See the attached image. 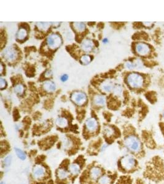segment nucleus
Wrapping results in <instances>:
<instances>
[{
    "mask_svg": "<svg viewBox=\"0 0 164 184\" xmlns=\"http://www.w3.org/2000/svg\"><path fill=\"white\" fill-rule=\"evenodd\" d=\"M125 145L130 151L135 153L139 152L141 148L140 141L134 136H130L125 139Z\"/></svg>",
    "mask_w": 164,
    "mask_h": 184,
    "instance_id": "obj_1",
    "label": "nucleus"
},
{
    "mask_svg": "<svg viewBox=\"0 0 164 184\" xmlns=\"http://www.w3.org/2000/svg\"><path fill=\"white\" fill-rule=\"evenodd\" d=\"M143 78L137 73H131L127 77V83L129 86L132 88H137L143 85Z\"/></svg>",
    "mask_w": 164,
    "mask_h": 184,
    "instance_id": "obj_2",
    "label": "nucleus"
},
{
    "mask_svg": "<svg viewBox=\"0 0 164 184\" xmlns=\"http://www.w3.org/2000/svg\"><path fill=\"white\" fill-rule=\"evenodd\" d=\"M121 164L122 168L126 170L132 169L135 165V160L131 156H125L123 157L121 161Z\"/></svg>",
    "mask_w": 164,
    "mask_h": 184,
    "instance_id": "obj_3",
    "label": "nucleus"
},
{
    "mask_svg": "<svg viewBox=\"0 0 164 184\" xmlns=\"http://www.w3.org/2000/svg\"><path fill=\"white\" fill-rule=\"evenodd\" d=\"M47 43L51 48L56 49L61 44V39L58 35H56V34H53V35L47 38Z\"/></svg>",
    "mask_w": 164,
    "mask_h": 184,
    "instance_id": "obj_4",
    "label": "nucleus"
},
{
    "mask_svg": "<svg viewBox=\"0 0 164 184\" xmlns=\"http://www.w3.org/2000/svg\"><path fill=\"white\" fill-rule=\"evenodd\" d=\"M135 50L138 55L143 57L148 55L150 52H151L149 46L146 43H138L136 45Z\"/></svg>",
    "mask_w": 164,
    "mask_h": 184,
    "instance_id": "obj_5",
    "label": "nucleus"
},
{
    "mask_svg": "<svg viewBox=\"0 0 164 184\" xmlns=\"http://www.w3.org/2000/svg\"><path fill=\"white\" fill-rule=\"evenodd\" d=\"M71 99L78 105H82L86 101L87 97L86 95L83 93L76 92L72 94Z\"/></svg>",
    "mask_w": 164,
    "mask_h": 184,
    "instance_id": "obj_6",
    "label": "nucleus"
},
{
    "mask_svg": "<svg viewBox=\"0 0 164 184\" xmlns=\"http://www.w3.org/2000/svg\"><path fill=\"white\" fill-rule=\"evenodd\" d=\"M3 56L7 60L13 61L16 58L17 53L15 49H14L13 47H8L4 51Z\"/></svg>",
    "mask_w": 164,
    "mask_h": 184,
    "instance_id": "obj_7",
    "label": "nucleus"
},
{
    "mask_svg": "<svg viewBox=\"0 0 164 184\" xmlns=\"http://www.w3.org/2000/svg\"><path fill=\"white\" fill-rule=\"evenodd\" d=\"M45 173H46L45 168L42 166L37 165L33 168V176L35 177L36 179L42 178L44 175Z\"/></svg>",
    "mask_w": 164,
    "mask_h": 184,
    "instance_id": "obj_8",
    "label": "nucleus"
},
{
    "mask_svg": "<svg viewBox=\"0 0 164 184\" xmlns=\"http://www.w3.org/2000/svg\"><path fill=\"white\" fill-rule=\"evenodd\" d=\"M86 125L87 128L91 131H93L97 128V122L95 119L91 118L86 121Z\"/></svg>",
    "mask_w": 164,
    "mask_h": 184,
    "instance_id": "obj_9",
    "label": "nucleus"
},
{
    "mask_svg": "<svg viewBox=\"0 0 164 184\" xmlns=\"http://www.w3.org/2000/svg\"><path fill=\"white\" fill-rule=\"evenodd\" d=\"M43 88L44 89L48 92H52L56 90V85L54 84L53 82L51 81H47L43 84Z\"/></svg>",
    "mask_w": 164,
    "mask_h": 184,
    "instance_id": "obj_10",
    "label": "nucleus"
},
{
    "mask_svg": "<svg viewBox=\"0 0 164 184\" xmlns=\"http://www.w3.org/2000/svg\"><path fill=\"white\" fill-rule=\"evenodd\" d=\"M82 49L86 52H90L93 48V44L91 40L86 39L82 43Z\"/></svg>",
    "mask_w": 164,
    "mask_h": 184,
    "instance_id": "obj_11",
    "label": "nucleus"
},
{
    "mask_svg": "<svg viewBox=\"0 0 164 184\" xmlns=\"http://www.w3.org/2000/svg\"><path fill=\"white\" fill-rule=\"evenodd\" d=\"M101 174V169L97 167L93 168L91 171V176L93 179H96L98 178Z\"/></svg>",
    "mask_w": 164,
    "mask_h": 184,
    "instance_id": "obj_12",
    "label": "nucleus"
},
{
    "mask_svg": "<svg viewBox=\"0 0 164 184\" xmlns=\"http://www.w3.org/2000/svg\"><path fill=\"white\" fill-rule=\"evenodd\" d=\"M26 35H27V33H26V30L24 28H20L18 31L16 36L18 39L23 40L26 38Z\"/></svg>",
    "mask_w": 164,
    "mask_h": 184,
    "instance_id": "obj_13",
    "label": "nucleus"
},
{
    "mask_svg": "<svg viewBox=\"0 0 164 184\" xmlns=\"http://www.w3.org/2000/svg\"><path fill=\"white\" fill-rule=\"evenodd\" d=\"M67 124H68L67 120H66V119L63 117L58 118L56 120V124L57 125V126L61 128L65 127L67 125Z\"/></svg>",
    "mask_w": 164,
    "mask_h": 184,
    "instance_id": "obj_14",
    "label": "nucleus"
},
{
    "mask_svg": "<svg viewBox=\"0 0 164 184\" xmlns=\"http://www.w3.org/2000/svg\"><path fill=\"white\" fill-rule=\"evenodd\" d=\"M70 171L73 174L76 175L79 173L80 167L77 164H72L70 166Z\"/></svg>",
    "mask_w": 164,
    "mask_h": 184,
    "instance_id": "obj_15",
    "label": "nucleus"
},
{
    "mask_svg": "<svg viewBox=\"0 0 164 184\" xmlns=\"http://www.w3.org/2000/svg\"><path fill=\"white\" fill-rule=\"evenodd\" d=\"M94 101L98 105H103L105 103V98L101 95H98L95 98Z\"/></svg>",
    "mask_w": 164,
    "mask_h": 184,
    "instance_id": "obj_16",
    "label": "nucleus"
},
{
    "mask_svg": "<svg viewBox=\"0 0 164 184\" xmlns=\"http://www.w3.org/2000/svg\"><path fill=\"white\" fill-rule=\"evenodd\" d=\"M111 182V178L106 175H103L98 180L99 184H110Z\"/></svg>",
    "mask_w": 164,
    "mask_h": 184,
    "instance_id": "obj_17",
    "label": "nucleus"
},
{
    "mask_svg": "<svg viewBox=\"0 0 164 184\" xmlns=\"http://www.w3.org/2000/svg\"><path fill=\"white\" fill-rule=\"evenodd\" d=\"M57 175L58 177V178H60V179H65L68 177V173L65 171V169H60L57 171Z\"/></svg>",
    "mask_w": 164,
    "mask_h": 184,
    "instance_id": "obj_18",
    "label": "nucleus"
},
{
    "mask_svg": "<svg viewBox=\"0 0 164 184\" xmlns=\"http://www.w3.org/2000/svg\"><path fill=\"white\" fill-rule=\"evenodd\" d=\"M74 28L76 29L78 31H83L85 30L86 25L84 23L82 22H76L74 23Z\"/></svg>",
    "mask_w": 164,
    "mask_h": 184,
    "instance_id": "obj_19",
    "label": "nucleus"
},
{
    "mask_svg": "<svg viewBox=\"0 0 164 184\" xmlns=\"http://www.w3.org/2000/svg\"><path fill=\"white\" fill-rule=\"evenodd\" d=\"M15 151H16V153L17 156L20 159H21L22 160H25V158H26L25 153L22 151V150H20V149L18 148H15Z\"/></svg>",
    "mask_w": 164,
    "mask_h": 184,
    "instance_id": "obj_20",
    "label": "nucleus"
},
{
    "mask_svg": "<svg viewBox=\"0 0 164 184\" xmlns=\"http://www.w3.org/2000/svg\"><path fill=\"white\" fill-rule=\"evenodd\" d=\"M36 25L38 28L40 30H46L49 28V23H46V22H39Z\"/></svg>",
    "mask_w": 164,
    "mask_h": 184,
    "instance_id": "obj_21",
    "label": "nucleus"
},
{
    "mask_svg": "<svg viewBox=\"0 0 164 184\" xmlns=\"http://www.w3.org/2000/svg\"><path fill=\"white\" fill-rule=\"evenodd\" d=\"M14 92L18 94H22L24 92V87L20 84L17 85L14 87Z\"/></svg>",
    "mask_w": 164,
    "mask_h": 184,
    "instance_id": "obj_22",
    "label": "nucleus"
},
{
    "mask_svg": "<svg viewBox=\"0 0 164 184\" xmlns=\"http://www.w3.org/2000/svg\"><path fill=\"white\" fill-rule=\"evenodd\" d=\"M81 61L83 64L87 65L88 63H89L91 62V58L90 56H88V55H84L83 57H82Z\"/></svg>",
    "mask_w": 164,
    "mask_h": 184,
    "instance_id": "obj_23",
    "label": "nucleus"
},
{
    "mask_svg": "<svg viewBox=\"0 0 164 184\" xmlns=\"http://www.w3.org/2000/svg\"><path fill=\"white\" fill-rule=\"evenodd\" d=\"M11 160H12L11 156H8L7 157H6L4 160V161H3L4 166H9L11 165Z\"/></svg>",
    "mask_w": 164,
    "mask_h": 184,
    "instance_id": "obj_24",
    "label": "nucleus"
},
{
    "mask_svg": "<svg viewBox=\"0 0 164 184\" xmlns=\"http://www.w3.org/2000/svg\"><path fill=\"white\" fill-rule=\"evenodd\" d=\"M102 89H103L105 92H109L111 90L112 87L108 84H105L103 85V86H102Z\"/></svg>",
    "mask_w": 164,
    "mask_h": 184,
    "instance_id": "obj_25",
    "label": "nucleus"
},
{
    "mask_svg": "<svg viewBox=\"0 0 164 184\" xmlns=\"http://www.w3.org/2000/svg\"><path fill=\"white\" fill-rule=\"evenodd\" d=\"M0 87H1V89H3V88H4L6 87V81L5 80H4L3 78H1L0 79Z\"/></svg>",
    "mask_w": 164,
    "mask_h": 184,
    "instance_id": "obj_26",
    "label": "nucleus"
},
{
    "mask_svg": "<svg viewBox=\"0 0 164 184\" xmlns=\"http://www.w3.org/2000/svg\"><path fill=\"white\" fill-rule=\"evenodd\" d=\"M105 131L106 133L107 136H110L112 134V129L109 128H107L106 129H105Z\"/></svg>",
    "mask_w": 164,
    "mask_h": 184,
    "instance_id": "obj_27",
    "label": "nucleus"
},
{
    "mask_svg": "<svg viewBox=\"0 0 164 184\" xmlns=\"http://www.w3.org/2000/svg\"><path fill=\"white\" fill-rule=\"evenodd\" d=\"M68 76L66 74H65V75H63L62 76H61V80H62L63 82H65V81H66L67 79H68Z\"/></svg>",
    "mask_w": 164,
    "mask_h": 184,
    "instance_id": "obj_28",
    "label": "nucleus"
},
{
    "mask_svg": "<svg viewBox=\"0 0 164 184\" xmlns=\"http://www.w3.org/2000/svg\"><path fill=\"white\" fill-rule=\"evenodd\" d=\"M114 91L118 94H119L121 92V88L119 87H116V88L114 89Z\"/></svg>",
    "mask_w": 164,
    "mask_h": 184,
    "instance_id": "obj_29",
    "label": "nucleus"
},
{
    "mask_svg": "<svg viewBox=\"0 0 164 184\" xmlns=\"http://www.w3.org/2000/svg\"><path fill=\"white\" fill-rule=\"evenodd\" d=\"M1 184H4V183H3V182H1Z\"/></svg>",
    "mask_w": 164,
    "mask_h": 184,
    "instance_id": "obj_30",
    "label": "nucleus"
},
{
    "mask_svg": "<svg viewBox=\"0 0 164 184\" xmlns=\"http://www.w3.org/2000/svg\"><path fill=\"white\" fill-rule=\"evenodd\" d=\"M163 117H164V112H163Z\"/></svg>",
    "mask_w": 164,
    "mask_h": 184,
    "instance_id": "obj_31",
    "label": "nucleus"
}]
</instances>
